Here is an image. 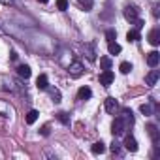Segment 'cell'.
I'll list each match as a JSON object with an SVG mask.
<instances>
[{"instance_id":"3","label":"cell","mask_w":160,"mask_h":160,"mask_svg":"<svg viewBox=\"0 0 160 160\" xmlns=\"http://www.w3.org/2000/svg\"><path fill=\"white\" fill-rule=\"evenodd\" d=\"M83 70H85L83 64H81V62H77V60L72 62V64L68 66V73H70L72 77H81V75H83Z\"/></svg>"},{"instance_id":"17","label":"cell","mask_w":160,"mask_h":160,"mask_svg":"<svg viewBox=\"0 0 160 160\" xmlns=\"http://www.w3.org/2000/svg\"><path fill=\"white\" fill-rule=\"evenodd\" d=\"M108 51H109V55H119L121 53V45L115 43V42H109L108 43Z\"/></svg>"},{"instance_id":"18","label":"cell","mask_w":160,"mask_h":160,"mask_svg":"<svg viewBox=\"0 0 160 160\" xmlns=\"http://www.w3.org/2000/svg\"><path fill=\"white\" fill-rule=\"evenodd\" d=\"M122 119H124V122L126 124H134V115H132V111L130 109H122Z\"/></svg>"},{"instance_id":"12","label":"cell","mask_w":160,"mask_h":160,"mask_svg":"<svg viewBox=\"0 0 160 160\" xmlns=\"http://www.w3.org/2000/svg\"><path fill=\"white\" fill-rule=\"evenodd\" d=\"M17 73H19L23 79H28V77L32 75V70H30V66H27V64H21V66L17 68Z\"/></svg>"},{"instance_id":"14","label":"cell","mask_w":160,"mask_h":160,"mask_svg":"<svg viewBox=\"0 0 160 160\" xmlns=\"http://www.w3.org/2000/svg\"><path fill=\"white\" fill-rule=\"evenodd\" d=\"M91 151H92L94 154H102V152H106V145H104V141H96V143L91 147Z\"/></svg>"},{"instance_id":"29","label":"cell","mask_w":160,"mask_h":160,"mask_svg":"<svg viewBox=\"0 0 160 160\" xmlns=\"http://www.w3.org/2000/svg\"><path fill=\"white\" fill-rule=\"evenodd\" d=\"M134 23H136V30H141V28H143V27H145V23H143V21H141V19H139V17H138V19H136V21H134Z\"/></svg>"},{"instance_id":"23","label":"cell","mask_w":160,"mask_h":160,"mask_svg":"<svg viewBox=\"0 0 160 160\" xmlns=\"http://www.w3.org/2000/svg\"><path fill=\"white\" fill-rule=\"evenodd\" d=\"M119 70H121L122 73H130V72H132V64H130V62H121Z\"/></svg>"},{"instance_id":"30","label":"cell","mask_w":160,"mask_h":160,"mask_svg":"<svg viewBox=\"0 0 160 160\" xmlns=\"http://www.w3.org/2000/svg\"><path fill=\"white\" fill-rule=\"evenodd\" d=\"M42 136H49V126H42Z\"/></svg>"},{"instance_id":"25","label":"cell","mask_w":160,"mask_h":160,"mask_svg":"<svg viewBox=\"0 0 160 160\" xmlns=\"http://www.w3.org/2000/svg\"><path fill=\"white\" fill-rule=\"evenodd\" d=\"M139 109H141V113H143V115H147V117H149V115H152V108H151L149 104H143Z\"/></svg>"},{"instance_id":"32","label":"cell","mask_w":160,"mask_h":160,"mask_svg":"<svg viewBox=\"0 0 160 160\" xmlns=\"http://www.w3.org/2000/svg\"><path fill=\"white\" fill-rule=\"evenodd\" d=\"M2 4H6V6H12V0H0Z\"/></svg>"},{"instance_id":"5","label":"cell","mask_w":160,"mask_h":160,"mask_svg":"<svg viewBox=\"0 0 160 160\" xmlns=\"http://www.w3.org/2000/svg\"><path fill=\"white\" fill-rule=\"evenodd\" d=\"M106 111H108L109 115H115V113L119 111V102H117L113 96L106 98Z\"/></svg>"},{"instance_id":"24","label":"cell","mask_w":160,"mask_h":160,"mask_svg":"<svg viewBox=\"0 0 160 160\" xmlns=\"http://www.w3.org/2000/svg\"><path fill=\"white\" fill-rule=\"evenodd\" d=\"M79 4L85 8V12H91L92 10V0H79Z\"/></svg>"},{"instance_id":"19","label":"cell","mask_w":160,"mask_h":160,"mask_svg":"<svg viewBox=\"0 0 160 160\" xmlns=\"http://www.w3.org/2000/svg\"><path fill=\"white\" fill-rule=\"evenodd\" d=\"M126 40H128V42H138V40H139V30H136V28L128 30V34H126Z\"/></svg>"},{"instance_id":"13","label":"cell","mask_w":160,"mask_h":160,"mask_svg":"<svg viewBox=\"0 0 160 160\" xmlns=\"http://www.w3.org/2000/svg\"><path fill=\"white\" fill-rule=\"evenodd\" d=\"M91 96H92V91L89 87H81V89H79V92H77V98L79 100H89Z\"/></svg>"},{"instance_id":"15","label":"cell","mask_w":160,"mask_h":160,"mask_svg":"<svg viewBox=\"0 0 160 160\" xmlns=\"http://www.w3.org/2000/svg\"><path fill=\"white\" fill-rule=\"evenodd\" d=\"M38 115H40V113H38L36 109H30V111L27 113V124H34V122L38 121Z\"/></svg>"},{"instance_id":"27","label":"cell","mask_w":160,"mask_h":160,"mask_svg":"<svg viewBox=\"0 0 160 160\" xmlns=\"http://www.w3.org/2000/svg\"><path fill=\"white\" fill-rule=\"evenodd\" d=\"M57 8L60 12H66L68 10V0H57Z\"/></svg>"},{"instance_id":"10","label":"cell","mask_w":160,"mask_h":160,"mask_svg":"<svg viewBox=\"0 0 160 160\" xmlns=\"http://www.w3.org/2000/svg\"><path fill=\"white\" fill-rule=\"evenodd\" d=\"M149 43H151V45H158V43H160V30H158V28H152V30L149 32Z\"/></svg>"},{"instance_id":"6","label":"cell","mask_w":160,"mask_h":160,"mask_svg":"<svg viewBox=\"0 0 160 160\" xmlns=\"http://www.w3.org/2000/svg\"><path fill=\"white\" fill-rule=\"evenodd\" d=\"M158 77H160V72H158V70H151V72L145 75V83H147L149 87H154L156 81H158Z\"/></svg>"},{"instance_id":"7","label":"cell","mask_w":160,"mask_h":160,"mask_svg":"<svg viewBox=\"0 0 160 160\" xmlns=\"http://www.w3.org/2000/svg\"><path fill=\"white\" fill-rule=\"evenodd\" d=\"M158 62H160V53H158V51H151V53L147 55V64H149L151 68H156Z\"/></svg>"},{"instance_id":"28","label":"cell","mask_w":160,"mask_h":160,"mask_svg":"<svg viewBox=\"0 0 160 160\" xmlns=\"http://www.w3.org/2000/svg\"><path fill=\"white\" fill-rule=\"evenodd\" d=\"M51 98H53L55 104H58V102H60V92H58L57 89H51Z\"/></svg>"},{"instance_id":"22","label":"cell","mask_w":160,"mask_h":160,"mask_svg":"<svg viewBox=\"0 0 160 160\" xmlns=\"http://www.w3.org/2000/svg\"><path fill=\"white\" fill-rule=\"evenodd\" d=\"M57 119H58L62 124H70V117H68V113H64V111L57 113Z\"/></svg>"},{"instance_id":"2","label":"cell","mask_w":160,"mask_h":160,"mask_svg":"<svg viewBox=\"0 0 160 160\" xmlns=\"http://www.w3.org/2000/svg\"><path fill=\"white\" fill-rule=\"evenodd\" d=\"M138 17H139V8H138V6H134V4L124 6V19H126V21L134 23Z\"/></svg>"},{"instance_id":"33","label":"cell","mask_w":160,"mask_h":160,"mask_svg":"<svg viewBox=\"0 0 160 160\" xmlns=\"http://www.w3.org/2000/svg\"><path fill=\"white\" fill-rule=\"evenodd\" d=\"M38 2H42V4H47V2H49V0H38Z\"/></svg>"},{"instance_id":"31","label":"cell","mask_w":160,"mask_h":160,"mask_svg":"<svg viewBox=\"0 0 160 160\" xmlns=\"http://www.w3.org/2000/svg\"><path fill=\"white\" fill-rule=\"evenodd\" d=\"M17 57H19V55H17L15 51H12V53H10V58H12V60H17Z\"/></svg>"},{"instance_id":"26","label":"cell","mask_w":160,"mask_h":160,"mask_svg":"<svg viewBox=\"0 0 160 160\" xmlns=\"http://www.w3.org/2000/svg\"><path fill=\"white\" fill-rule=\"evenodd\" d=\"M115 154H121V143L117 141V139H113V143H111V147H109Z\"/></svg>"},{"instance_id":"21","label":"cell","mask_w":160,"mask_h":160,"mask_svg":"<svg viewBox=\"0 0 160 160\" xmlns=\"http://www.w3.org/2000/svg\"><path fill=\"white\" fill-rule=\"evenodd\" d=\"M106 40H108V43H109V42H115V40H117V32H115L113 28L106 30Z\"/></svg>"},{"instance_id":"9","label":"cell","mask_w":160,"mask_h":160,"mask_svg":"<svg viewBox=\"0 0 160 160\" xmlns=\"http://www.w3.org/2000/svg\"><path fill=\"white\" fill-rule=\"evenodd\" d=\"M36 87H38L40 91H45V89H49V79H47V75H45V73L38 75V79H36Z\"/></svg>"},{"instance_id":"1","label":"cell","mask_w":160,"mask_h":160,"mask_svg":"<svg viewBox=\"0 0 160 160\" xmlns=\"http://www.w3.org/2000/svg\"><path fill=\"white\" fill-rule=\"evenodd\" d=\"M126 128H128V124L124 122V119H122V117H117V119L113 121V124H111V132H113V136H115V138H117V136H124Z\"/></svg>"},{"instance_id":"20","label":"cell","mask_w":160,"mask_h":160,"mask_svg":"<svg viewBox=\"0 0 160 160\" xmlns=\"http://www.w3.org/2000/svg\"><path fill=\"white\" fill-rule=\"evenodd\" d=\"M100 66H102V70H111V58L109 57H102L100 58Z\"/></svg>"},{"instance_id":"11","label":"cell","mask_w":160,"mask_h":160,"mask_svg":"<svg viewBox=\"0 0 160 160\" xmlns=\"http://www.w3.org/2000/svg\"><path fill=\"white\" fill-rule=\"evenodd\" d=\"M85 55L91 62L96 60V51H94V43H85Z\"/></svg>"},{"instance_id":"4","label":"cell","mask_w":160,"mask_h":160,"mask_svg":"<svg viewBox=\"0 0 160 160\" xmlns=\"http://www.w3.org/2000/svg\"><path fill=\"white\" fill-rule=\"evenodd\" d=\"M113 79H115L113 72H111V70H104V72L100 73V85H104V87H109V85L113 83Z\"/></svg>"},{"instance_id":"16","label":"cell","mask_w":160,"mask_h":160,"mask_svg":"<svg viewBox=\"0 0 160 160\" xmlns=\"http://www.w3.org/2000/svg\"><path fill=\"white\" fill-rule=\"evenodd\" d=\"M147 132H149V136L152 138V141H154V145L158 143V130H156V126L154 124H149L147 126Z\"/></svg>"},{"instance_id":"8","label":"cell","mask_w":160,"mask_h":160,"mask_svg":"<svg viewBox=\"0 0 160 160\" xmlns=\"http://www.w3.org/2000/svg\"><path fill=\"white\" fill-rule=\"evenodd\" d=\"M124 149L130 151V152H136V151H138V141H136V138L126 136V139H124Z\"/></svg>"}]
</instances>
